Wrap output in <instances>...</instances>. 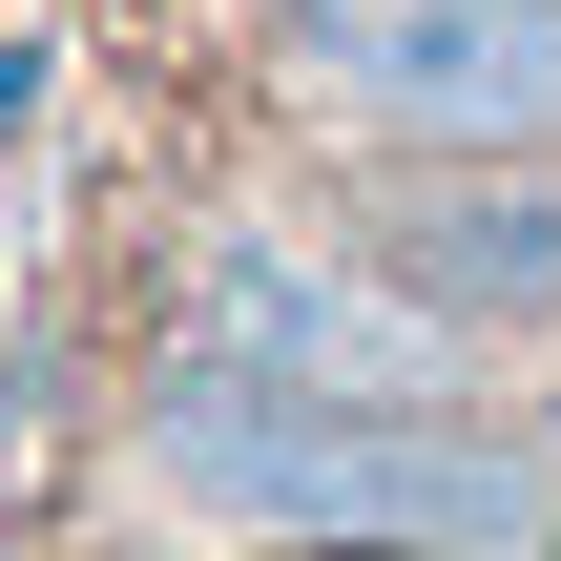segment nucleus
<instances>
[{
    "instance_id": "nucleus-1",
    "label": "nucleus",
    "mask_w": 561,
    "mask_h": 561,
    "mask_svg": "<svg viewBox=\"0 0 561 561\" xmlns=\"http://www.w3.org/2000/svg\"><path fill=\"white\" fill-rule=\"evenodd\" d=\"M125 458L271 561H561V437L458 396H312L208 333L125 375Z\"/></svg>"
},
{
    "instance_id": "nucleus-2",
    "label": "nucleus",
    "mask_w": 561,
    "mask_h": 561,
    "mask_svg": "<svg viewBox=\"0 0 561 561\" xmlns=\"http://www.w3.org/2000/svg\"><path fill=\"white\" fill-rule=\"evenodd\" d=\"M312 146H561V0H250Z\"/></svg>"
},
{
    "instance_id": "nucleus-3",
    "label": "nucleus",
    "mask_w": 561,
    "mask_h": 561,
    "mask_svg": "<svg viewBox=\"0 0 561 561\" xmlns=\"http://www.w3.org/2000/svg\"><path fill=\"white\" fill-rule=\"evenodd\" d=\"M312 208L458 354H541L561 333V146H312Z\"/></svg>"
},
{
    "instance_id": "nucleus-4",
    "label": "nucleus",
    "mask_w": 561,
    "mask_h": 561,
    "mask_svg": "<svg viewBox=\"0 0 561 561\" xmlns=\"http://www.w3.org/2000/svg\"><path fill=\"white\" fill-rule=\"evenodd\" d=\"M167 333H208V354H250V375H312V396H437V354H458L437 312H396V291L354 271L333 208H208Z\"/></svg>"
}]
</instances>
